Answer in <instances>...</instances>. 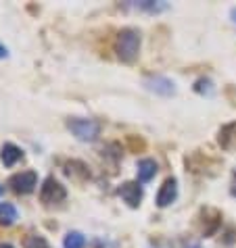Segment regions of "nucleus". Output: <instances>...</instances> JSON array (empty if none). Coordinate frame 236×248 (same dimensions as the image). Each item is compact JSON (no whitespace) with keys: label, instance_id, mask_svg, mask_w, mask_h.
I'll return each mask as SVG.
<instances>
[{"label":"nucleus","instance_id":"dca6fc26","mask_svg":"<svg viewBox=\"0 0 236 248\" xmlns=\"http://www.w3.org/2000/svg\"><path fill=\"white\" fill-rule=\"evenodd\" d=\"M23 246L25 248H51V244H48L42 236H27L23 240Z\"/></svg>","mask_w":236,"mask_h":248},{"label":"nucleus","instance_id":"b1692460","mask_svg":"<svg viewBox=\"0 0 236 248\" xmlns=\"http://www.w3.org/2000/svg\"><path fill=\"white\" fill-rule=\"evenodd\" d=\"M232 17H234V21H236V9L232 11Z\"/></svg>","mask_w":236,"mask_h":248},{"label":"nucleus","instance_id":"423d86ee","mask_svg":"<svg viewBox=\"0 0 236 248\" xmlns=\"http://www.w3.org/2000/svg\"><path fill=\"white\" fill-rule=\"evenodd\" d=\"M186 167H188L192 173H201V175H213L215 169H218V163L213 158L205 156L203 153H194L190 156H186Z\"/></svg>","mask_w":236,"mask_h":248},{"label":"nucleus","instance_id":"9d476101","mask_svg":"<svg viewBox=\"0 0 236 248\" xmlns=\"http://www.w3.org/2000/svg\"><path fill=\"white\" fill-rule=\"evenodd\" d=\"M144 86H147L149 90L157 92V94H163V96H171L173 92H176V88H173V81L168 79V78H161V75H155V78L144 79Z\"/></svg>","mask_w":236,"mask_h":248},{"label":"nucleus","instance_id":"aec40b11","mask_svg":"<svg viewBox=\"0 0 236 248\" xmlns=\"http://www.w3.org/2000/svg\"><path fill=\"white\" fill-rule=\"evenodd\" d=\"M6 57H9V50H6V48L0 44V59H6Z\"/></svg>","mask_w":236,"mask_h":248},{"label":"nucleus","instance_id":"6e6552de","mask_svg":"<svg viewBox=\"0 0 236 248\" xmlns=\"http://www.w3.org/2000/svg\"><path fill=\"white\" fill-rule=\"evenodd\" d=\"M176 198H178V180L176 177H168L157 192V206L159 209H165V206H169Z\"/></svg>","mask_w":236,"mask_h":248},{"label":"nucleus","instance_id":"1a4fd4ad","mask_svg":"<svg viewBox=\"0 0 236 248\" xmlns=\"http://www.w3.org/2000/svg\"><path fill=\"white\" fill-rule=\"evenodd\" d=\"M63 171H65V175L69 177V180H73V182H78V184L86 182L88 177H90L88 165L82 163V161H67L65 167H63Z\"/></svg>","mask_w":236,"mask_h":248},{"label":"nucleus","instance_id":"0eeeda50","mask_svg":"<svg viewBox=\"0 0 236 248\" xmlns=\"http://www.w3.org/2000/svg\"><path fill=\"white\" fill-rule=\"evenodd\" d=\"M119 196L130 209H138L142 201V186L138 182H126L119 186Z\"/></svg>","mask_w":236,"mask_h":248},{"label":"nucleus","instance_id":"f257e3e1","mask_svg":"<svg viewBox=\"0 0 236 248\" xmlns=\"http://www.w3.org/2000/svg\"><path fill=\"white\" fill-rule=\"evenodd\" d=\"M115 52L123 63H134L140 52V31L134 27H123L115 38Z\"/></svg>","mask_w":236,"mask_h":248},{"label":"nucleus","instance_id":"4be33fe9","mask_svg":"<svg viewBox=\"0 0 236 248\" xmlns=\"http://www.w3.org/2000/svg\"><path fill=\"white\" fill-rule=\"evenodd\" d=\"M0 248H13V246H11V244H6V242H4V244H0Z\"/></svg>","mask_w":236,"mask_h":248},{"label":"nucleus","instance_id":"f03ea898","mask_svg":"<svg viewBox=\"0 0 236 248\" xmlns=\"http://www.w3.org/2000/svg\"><path fill=\"white\" fill-rule=\"evenodd\" d=\"M67 127L80 142H94L96 138L101 136V123L94 119H80V117H73V119L67 121Z\"/></svg>","mask_w":236,"mask_h":248},{"label":"nucleus","instance_id":"9b49d317","mask_svg":"<svg viewBox=\"0 0 236 248\" xmlns=\"http://www.w3.org/2000/svg\"><path fill=\"white\" fill-rule=\"evenodd\" d=\"M218 144L228 153L236 150V121L234 123H226L218 134Z\"/></svg>","mask_w":236,"mask_h":248},{"label":"nucleus","instance_id":"2eb2a0df","mask_svg":"<svg viewBox=\"0 0 236 248\" xmlns=\"http://www.w3.org/2000/svg\"><path fill=\"white\" fill-rule=\"evenodd\" d=\"M63 246L65 248H84L86 246V238H84V233H80V232H69L65 240H63Z\"/></svg>","mask_w":236,"mask_h":248},{"label":"nucleus","instance_id":"ddd939ff","mask_svg":"<svg viewBox=\"0 0 236 248\" xmlns=\"http://www.w3.org/2000/svg\"><path fill=\"white\" fill-rule=\"evenodd\" d=\"M136 171H138V182L147 184L157 173V163L152 161V158H142V161H138V169Z\"/></svg>","mask_w":236,"mask_h":248},{"label":"nucleus","instance_id":"f3484780","mask_svg":"<svg viewBox=\"0 0 236 248\" xmlns=\"http://www.w3.org/2000/svg\"><path fill=\"white\" fill-rule=\"evenodd\" d=\"M213 90V86H211V81L209 79H197V84H194V92H199V94H211Z\"/></svg>","mask_w":236,"mask_h":248},{"label":"nucleus","instance_id":"f8f14e48","mask_svg":"<svg viewBox=\"0 0 236 248\" xmlns=\"http://www.w3.org/2000/svg\"><path fill=\"white\" fill-rule=\"evenodd\" d=\"M21 158H23V150L11 142H6L2 146V150H0V161H2L4 167H13V165L19 163Z\"/></svg>","mask_w":236,"mask_h":248},{"label":"nucleus","instance_id":"7ed1b4c3","mask_svg":"<svg viewBox=\"0 0 236 248\" xmlns=\"http://www.w3.org/2000/svg\"><path fill=\"white\" fill-rule=\"evenodd\" d=\"M67 198V190L65 186L61 184L57 177L48 175L42 188H40V201H42L44 206H54V204H61Z\"/></svg>","mask_w":236,"mask_h":248},{"label":"nucleus","instance_id":"412c9836","mask_svg":"<svg viewBox=\"0 0 236 248\" xmlns=\"http://www.w3.org/2000/svg\"><path fill=\"white\" fill-rule=\"evenodd\" d=\"M232 194L236 196V173H234V184H232Z\"/></svg>","mask_w":236,"mask_h":248},{"label":"nucleus","instance_id":"6ab92c4d","mask_svg":"<svg viewBox=\"0 0 236 248\" xmlns=\"http://www.w3.org/2000/svg\"><path fill=\"white\" fill-rule=\"evenodd\" d=\"M128 142H130V146L134 148V150H136V148H144V142H142V140H138V142H136V138H134V136H130V138H128Z\"/></svg>","mask_w":236,"mask_h":248},{"label":"nucleus","instance_id":"39448f33","mask_svg":"<svg viewBox=\"0 0 236 248\" xmlns=\"http://www.w3.org/2000/svg\"><path fill=\"white\" fill-rule=\"evenodd\" d=\"M219 225H221V213L218 209H213V206H205V209H201V213H199V227H201V233H203L205 238L213 236V233L219 230Z\"/></svg>","mask_w":236,"mask_h":248},{"label":"nucleus","instance_id":"20e7f679","mask_svg":"<svg viewBox=\"0 0 236 248\" xmlns=\"http://www.w3.org/2000/svg\"><path fill=\"white\" fill-rule=\"evenodd\" d=\"M9 186L15 194H32L38 186V173L36 171H21V173H15L9 177Z\"/></svg>","mask_w":236,"mask_h":248},{"label":"nucleus","instance_id":"4468645a","mask_svg":"<svg viewBox=\"0 0 236 248\" xmlns=\"http://www.w3.org/2000/svg\"><path fill=\"white\" fill-rule=\"evenodd\" d=\"M19 213L11 202H0V223L2 225H13L17 221Z\"/></svg>","mask_w":236,"mask_h":248},{"label":"nucleus","instance_id":"5701e85b","mask_svg":"<svg viewBox=\"0 0 236 248\" xmlns=\"http://www.w3.org/2000/svg\"><path fill=\"white\" fill-rule=\"evenodd\" d=\"M4 194V188H2V186H0V196H2Z\"/></svg>","mask_w":236,"mask_h":248},{"label":"nucleus","instance_id":"a211bd4d","mask_svg":"<svg viewBox=\"0 0 236 248\" xmlns=\"http://www.w3.org/2000/svg\"><path fill=\"white\" fill-rule=\"evenodd\" d=\"M140 6L144 11H151V13H157V11H163V9H168V4H152V2H140Z\"/></svg>","mask_w":236,"mask_h":248}]
</instances>
